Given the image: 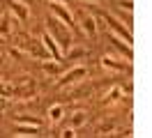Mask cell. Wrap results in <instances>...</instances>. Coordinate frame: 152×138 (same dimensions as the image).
Here are the masks:
<instances>
[{
	"mask_svg": "<svg viewBox=\"0 0 152 138\" xmlns=\"http://www.w3.org/2000/svg\"><path fill=\"white\" fill-rule=\"evenodd\" d=\"M104 18L106 21H108V26H111V30H113L115 35L120 37V39H124V42H127V44H132V30H129V28H124L122 23H120V21H118V18H113L111 16V14H104Z\"/></svg>",
	"mask_w": 152,
	"mask_h": 138,
	"instance_id": "1",
	"label": "cell"
},
{
	"mask_svg": "<svg viewBox=\"0 0 152 138\" xmlns=\"http://www.w3.org/2000/svg\"><path fill=\"white\" fill-rule=\"evenodd\" d=\"M81 78H86V67H74V69H69V72L58 81V88H65V85H72V83L81 81Z\"/></svg>",
	"mask_w": 152,
	"mask_h": 138,
	"instance_id": "2",
	"label": "cell"
},
{
	"mask_svg": "<svg viewBox=\"0 0 152 138\" xmlns=\"http://www.w3.org/2000/svg\"><path fill=\"white\" fill-rule=\"evenodd\" d=\"M42 44H44V48H46L48 58H53V60H60V46H58L56 37L51 35V32H44V35H42Z\"/></svg>",
	"mask_w": 152,
	"mask_h": 138,
	"instance_id": "3",
	"label": "cell"
},
{
	"mask_svg": "<svg viewBox=\"0 0 152 138\" xmlns=\"http://www.w3.org/2000/svg\"><path fill=\"white\" fill-rule=\"evenodd\" d=\"M108 39H111V44H113L115 48H118V51L124 55V60H132V58H134L132 44H127V42H124V39H120L118 35H108Z\"/></svg>",
	"mask_w": 152,
	"mask_h": 138,
	"instance_id": "4",
	"label": "cell"
},
{
	"mask_svg": "<svg viewBox=\"0 0 152 138\" xmlns=\"http://www.w3.org/2000/svg\"><path fill=\"white\" fill-rule=\"evenodd\" d=\"M48 26L56 30V35H53V37H56V42H58V44H62L67 48V46H69V32H67V28H60L56 18H48Z\"/></svg>",
	"mask_w": 152,
	"mask_h": 138,
	"instance_id": "5",
	"label": "cell"
},
{
	"mask_svg": "<svg viewBox=\"0 0 152 138\" xmlns=\"http://www.w3.org/2000/svg\"><path fill=\"white\" fill-rule=\"evenodd\" d=\"M51 12H53V14H56V16L60 18V21H62V23H65L67 28H74V18H72V14H69V12H67V9L62 7V5L53 2V5H51Z\"/></svg>",
	"mask_w": 152,
	"mask_h": 138,
	"instance_id": "6",
	"label": "cell"
},
{
	"mask_svg": "<svg viewBox=\"0 0 152 138\" xmlns=\"http://www.w3.org/2000/svg\"><path fill=\"white\" fill-rule=\"evenodd\" d=\"M7 5H10V12L19 18V21H26V18H28V7H26L23 2H19V0H10Z\"/></svg>",
	"mask_w": 152,
	"mask_h": 138,
	"instance_id": "7",
	"label": "cell"
},
{
	"mask_svg": "<svg viewBox=\"0 0 152 138\" xmlns=\"http://www.w3.org/2000/svg\"><path fill=\"white\" fill-rule=\"evenodd\" d=\"M102 67L108 69V72H127V69H129V64L120 62V60H113V58H104V60H102Z\"/></svg>",
	"mask_w": 152,
	"mask_h": 138,
	"instance_id": "8",
	"label": "cell"
},
{
	"mask_svg": "<svg viewBox=\"0 0 152 138\" xmlns=\"http://www.w3.org/2000/svg\"><path fill=\"white\" fill-rule=\"evenodd\" d=\"M32 92H35V81H26L21 88H14L12 94H19L21 99H26V97H32Z\"/></svg>",
	"mask_w": 152,
	"mask_h": 138,
	"instance_id": "9",
	"label": "cell"
},
{
	"mask_svg": "<svg viewBox=\"0 0 152 138\" xmlns=\"http://www.w3.org/2000/svg\"><path fill=\"white\" fill-rule=\"evenodd\" d=\"M14 131H16V136H37L39 127H35V124H16Z\"/></svg>",
	"mask_w": 152,
	"mask_h": 138,
	"instance_id": "10",
	"label": "cell"
},
{
	"mask_svg": "<svg viewBox=\"0 0 152 138\" xmlns=\"http://www.w3.org/2000/svg\"><path fill=\"white\" fill-rule=\"evenodd\" d=\"M14 122L16 124H35V127H42V118H37V115H16Z\"/></svg>",
	"mask_w": 152,
	"mask_h": 138,
	"instance_id": "11",
	"label": "cell"
},
{
	"mask_svg": "<svg viewBox=\"0 0 152 138\" xmlns=\"http://www.w3.org/2000/svg\"><path fill=\"white\" fill-rule=\"evenodd\" d=\"M62 115H65V106H60V104H56V106L48 108V120H51V122H60Z\"/></svg>",
	"mask_w": 152,
	"mask_h": 138,
	"instance_id": "12",
	"label": "cell"
},
{
	"mask_svg": "<svg viewBox=\"0 0 152 138\" xmlns=\"http://www.w3.org/2000/svg\"><path fill=\"white\" fill-rule=\"evenodd\" d=\"M83 30H86L90 37L97 35V23H95V18H92V16H83Z\"/></svg>",
	"mask_w": 152,
	"mask_h": 138,
	"instance_id": "13",
	"label": "cell"
},
{
	"mask_svg": "<svg viewBox=\"0 0 152 138\" xmlns=\"http://www.w3.org/2000/svg\"><path fill=\"white\" fill-rule=\"evenodd\" d=\"M12 30V16H0V37H7Z\"/></svg>",
	"mask_w": 152,
	"mask_h": 138,
	"instance_id": "14",
	"label": "cell"
},
{
	"mask_svg": "<svg viewBox=\"0 0 152 138\" xmlns=\"http://www.w3.org/2000/svg\"><path fill=\"white\" fill-rule=\"evenodd\" d=\"M90 90H92V88L83 83V85H78V88L72 92V99H81V97H88V94H90Z\"/></svg>",
	"mask_w": 152,
	"mask_h": 138,
	"instance_id": "15",
	"label": "cell"
},
{
	"mask_svg": "<svg viewBox=\"0 0 152 138\" xmlns=\"http://www.w3.org/2000/svg\"><path fill=\"white\" fill-rule=\"evenodd\" d=\"M120 94H122V90H120V88H113V90H111L108 94H106L104 104H106V106H108V104H115V101L120 99Z\"/></svg>",
	"mask_w": 152,
	"mask_h": 138,
	"instance_id": "16",
	"label": "cell"
},
{
	"mask_svg": "<svg viewBox=\"0 0 152 138\" xmlns=\"http://www.w3.org/2000/svg\"><path fill=\"white\" fill-rule=\"evenodd\" d=\"M42 69H44V72H46V74H58V72H60V64H58L56 60L51 58L48 62H44V64H42Z\"/></svg>",
	"mask_w": 152,
	"mask_h": 138,
	"instance_id": "17",
	"label": "cell"
},
{
	"mask_svg": "<svg viewBox=\"0 0 152 138\" xmlns=\"http://www.w3.org/2000/svg\"><path fill=\"white\" fill-rule=\"evenodd\" d=\"M83 122H86V113H83V110H76L74 115H72V129L81 127Z\"/></svg>",
	"mask_w": 152,
	"mask_h": 138,
	"instance_id": "18",
	"label": "cell"
},
{
	"mask_svg": "<svg viewBox=\"0 0 152 138\" xmlns=\"http://www.w3.org/2000/svg\"><path fill=\"white\" fill-rule=\"evenodd\" d=\"M86 51L83 48H72V51H67V60H78V58H83Z\"/></svg>",
	"mask_w": 152,
	"mask_h": 138,
	"instance_id": "19",
	"label": "cell"
},
{
	"mask_svg": "<svg viewBox=\"0 0 152 138\" xmlns=\"http://www.w3.org/2000/svg\"><path fill=\"white\" fill-rule=\"evenodd\" d=\"M30 53L39 55V58H48V53H46V51H42V46H39V44H32V46H30Z\"/></svg>",
	"mask_w": 152,
	"mask_h": 138,
	"instance_id": "20",
	"label": "cell"
},
{
	"mask_svg": "<svg viewBox=\"0 0 152 138\" xmlns=\"http://www.w3.org/2000/svg\"><path fill=\"white\" fill-rule=\"evenodd\" d=\"M118 5H120V7H124L127 12H132V9H134V2H132V0H120Z\"/></svg>",
	"mask_w": 152,
	"mask_h": 138,
	"instance_id": "21",
	"label": "cell"
},
{
	"mask_svg": "<svg viewBox=\"0 0 152 138\" xmlns=\"http://www.w3.org/2000/svg\"><path fill=\"white\" fill-rule=\"evenodd\" d=\"M60 136H62V138H72V136H76V134H74V129H65Z\"/></svg>",
	"mask_w": 152,
	"mask_h": 138,
	"instance_id": "22",
	"label": "cell"
},
{
	"mask_svg": "<svg viewBox=\"0 0 152 138\" xmlns=\"http://www.w3.org/2000/svg\"><path fill=\"white\" fill-rule=\"evenodd\" d=\"M111 129H113V124H104V127H99V134H102V136H104L106 131H111Z\"/></svg>",
	"mask_w": 152,
	"mask_h": 138,
	"instance_id": "23",
	"label": "cell"
},
{
	"mask_svg": "<svg viewBox=\"0 0 152 138\" xmlns=\"http://www.w3.org/2000/svg\"><path fill=\"white\" fill-rule=\"evenodd\" d=\"M90 2H97V0H90Z\"/></svg>",
	"mask_w": 152,
	"mask_h": 138,
	"instance_id": "24",
	"label": "cell"
},
{
	"mask_svg": "<svg viewBox=\"0 0 152 138\" xmlns=\"http://www.w3.org/2000/svg\"><path fill=\"white\" fill-rule=\"evenodd\" d=\"M0 104H2V99H0Z\"/></svg>",
	"mask_w": 152,
	"mask_h": 138,
	"instance_id": "25",
	"label": "cell"
},
{
	"mask_svg": "<svg viewBox=\"0 0 152 138\" xmlns=\"http://www.w3.org/2000/svg\"><path fill=\"white\" fill-rule=\"evenodd\" d=\"M53 2H58V0H53Z\"/></svg>",
	"mask_w": 152,
	"mask_h": 138,
	"instance_id": "26",
	"label": "cell"
}]
</instances>
